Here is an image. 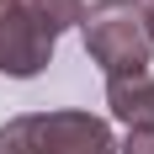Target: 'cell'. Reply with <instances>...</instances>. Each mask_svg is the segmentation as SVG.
<instances>
[{
	"instance_id": "cell-1",
	"label": "cell",
	"mask_w": 154,
	"mask_h": 154,
	"mask_svg": "<svg viewBox=\"0 0 154 154\" xmlns=\"http://www.w3.org/2000/svg\"><path fill=\"white\" fill-rule=\"evenodd\" d=\"M0 154H117V133L106 117L80 106L21 112L0 122Z\"/></svg>"
},
{
	"instance_id": "cell-2",
	"label": "cell",
	"mask_w": 154,
	"mask_h": 154,
	"mask_svg": "<svg viewBox=\"0 0 154 154\" xmlns=\"http://www.w3.org/2000/svg\"><path fill=\"white\" fill-rule=\"evenodd\" d=\"M80 37L85 53L101 75H138L154 59V37H149V11L138 0H91L80 16Z\"/></svg>"
},
{
	"instance_id": "cell-6",
	"label": "cell",
	"mask_w": 154,
	"mask_h": 154,
	"mask_svg": "<svg viewBox=\"0 0 154 154\" xmlns=\"http://www.w3.org/2000/svg\"><path fill=\"white\" fill-rule=\"evenodd\" d=\"M117 154H154V128H128Z\"/></svg>"
},
{
	"instance_id": "cell-7",
	"label": "cell",
	"mask_w": 154,
	"mask_h": 154,
	"mask_svg": "<svg viewBox=\"0 0 154 154\" xmlns=\"http://www.w3.org/2000/svg\"><path fill=\"white\" fill-rule=\"evenodd\" d=\"M149 37H154V5H149Z\"/></svg>"
},
{
	"instance_id": "cell-4",
	"label": "cell",
	"mask_w": 154,
	"mask_h": 154,
	"mask_svg": "<svg viewBox=\"0 0 154 154\" xmlns=\"http://www.w3.org/2000/svg\"><path fill=\"white\" fill-rule=\"evenodd\" d=\"M106 112L122 128H154V75H112L106 80Z\"/></svg>"
},
{
	"instance_id": "cell-8",
	"label": "cell",
	"mask_w": 154,
	"mask_h": 154,
	"mask_svg": "<svg viewBox=\"0 0 154 154\" xmlns=\"http://www.w3.org/2000/svg\"><path fill=\"white\" fill-rule=\"evenodd\" d=\"M138 5H143V11H149V5H154V0H138Z\"/></svg>"
},
{
	"instance_id": "cell-3",
	"label": "cell",
	"mask_w": 154,
	"mask_h": 154,
	"mask_svg": "<svg viewBox=\"0 0 154 154\" xmlns=\"http://www.w3.org/2000/svg\"><path fill=\"white\" fill-rule=\"evenodd\" d=\"M53 64V37L37 32L11 0H0V75L11 80H37Z\"/></svg>"
},
{
	"instance_id": "cell-5",
	"label": "cell",
	"mask_w": 154,
	"mask_h": 154,
	"mask_svg": "<svg viewBox=\"0 0 154 154\" xmlns=\"http://www.w3.org/2000/svg\"><path fill=\"white\" fill-rule=\"evenodd\" d=\"M11 5L27 16L37 32H48L53 43H59L69 27H80V16H85V0H11Z\"/></svg>"
}]
</instances>
